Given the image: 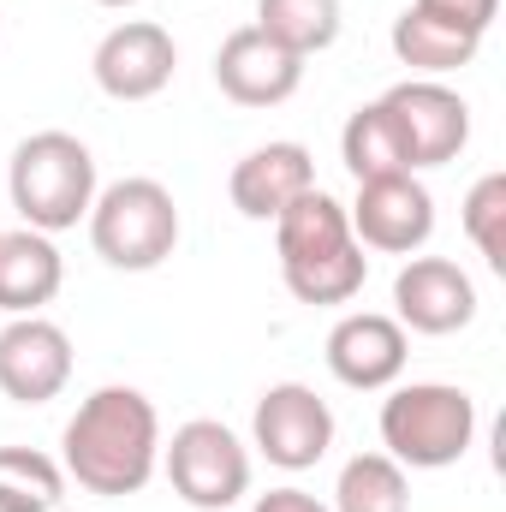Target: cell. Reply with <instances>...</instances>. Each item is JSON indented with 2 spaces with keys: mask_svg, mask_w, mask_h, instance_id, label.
Listing matches in <instances>:
<instances>
[{
  "mask_svg": "<svg viewBox=\"0 0 506 512\" xmlns=\"http://www.w3.org/2000/svg\"><path fill=\"white\" fill-rule=\"evenodd\" d=\"M60 471L108 501H126L137 489H149V477L161 471V411L143 387L108 382L90 399H78V411L66 417L60 435Z\"/></svg>",
  "mask_w": 506,
  "mask_h": 512,
  "instance_id": "6da1fadb",
  "label": "cell"
},
{
  "mask_svg": "<svg viewBox=\"0 0 506 512\" xmlns=\"http://www.w3.org/2000/svg\"><path fill=\"white\" fill-rule=\"evenodd\" d=\"M96 191H102L96 185V155L72 131H30L6 161V197H12L18 221L48 233V239L78 227L90 215Z\"/></svg>",
  "mask_w": 506,
  "mask_h": 512,
  "instance_id": "7a4b0ae2",
  "label": "cell"
},
{
  "mask_svg": "<svg viewBox=\"0 0 506 512\" xmlns=\"http://www.w3.org/2000/svg\"><path fill=\"white\" fill-rule=\"evenodd\" d=\"M477 441V399L453 382H405L381 399V453L405 471H447Z\"/></svg>",
  "mask_w": 506,
  "mask_h": 512,
  "instance_id": "3957f363",
  "label": "cell"
},
{
  "mask_svg": "<svg viewBox=\"0 0 506 512\" xmlns=\"http://www.w3.org/2000/svg\"><path fill=\"white\" fill-rule=\"evenodd\" d=\"M84 221H90L96 256H102L108 268H126V274L161 268L167 256L179 251V233H185L173 191H167L161 179H143V173L114 179L108 191H96V203H90Z\"/></svg>",
  "mask_w": 506,
  "mask_h": 512,
  "instance_id": "277c9868",
  "label": "cell"
},
{
  "mask_svg": "<svg viewBox=\"0 0 506 512\" xmlns=\"http://www.w3.org/2000/svg\"><path fill=\"white\" fill-rule=\"evenodd\" d=\"M161 471L173 495L197 512H227L251 495V447L221 417H191L161 441Z\"/></svg>",
  "mask_w": 506,
  "mask_h": 512,
  "instance_id": "5b68a950",
  "label": "cell"
},
{
  "mask_svg": "<svg viewBox=\"0 0 506 512\" xmlns=\"http://www.w3.org/2000/svg\"><path fill=\"white\" fill-rule=\"evenodd\" d=\"M381 108H387V120L399 131V143H405L411 173L447 167L471 143V102L453 84H441V78H405V84H393L381 96Z\"/></svg>",
  "mask_w": 506,
  "mask_h": 512,
  "instance_id": "8992f818",
  "label": "cell"
},
{
  "mask_svg": "<svg viewBox=\"0 0 506 512\" xmlns=\"http://www.w3.org/2000/svg\"><path fill=\"white\" fill-rule=\"evenodd\" d=\"M251 447L268 465H280V471L322 465L328 447H334V411H328V399L304 382L262 387V399H256V411H251Z\"/></svg>",
  "mask_w": 506,
  "mask_h": 512,
  "instance_id": "52a82bcc",
  "label": "cell"
},
{
  "mask_svg": "<svg viewBox=\"0 0 506 512\" xmlns=\"http://www.w3.org/2000/svg\"><path fill=\"white\" fill-rule=\"evenodd\" d=\"M352 239L364 251L381 256H417L429 239H435V197L417 173H387V179H364L352 209Z\"/></svg>",
  "mask_w": 506,
  "mask_h": 512,
  "instance_id": "ba28073f",
  "label": "cell"
},
{
  "mask_svg": "<svg viewBox=\"0 0 506 512\" xmlns=\"http://www.w3.org/2000/svg\"><path fill=\"white\" fill-rule=\"evenodd\" d=\"M393 322L405 334L447 340L477 322V280L453 256H405L393 274Z\"/></svg>",
  "mask_w": 506,
  "mask_h": 512,
  "instance_id": "9c48e42d",
  "label": "cell"
},
{
  "mask_svg": "<svg viewBox=\"0 0 506 512\" xmlns=\"http://www.w3.org/2000/svg\"><path fill=\"white\" fill-rule=\"evenodd\" d=\"M173 66H179V42L173 30H161L155 18H126L114 24L96 54H90V72H96V90L114 96V102H149L173 84Z\"/></svg>",
  "mask_w": 506,
  "mask_h": 512,
  "instance_id": "30bf717a",
  "label": "cell"
},
{
  "mask_svg": "<svg viewBox=\"0 0 506 512\" xmlns=\"http://www.w3.org/2000/svg\"><path fill=\"white\" fill-rule=\"evenodd\" d=\"M334 382L352 387V393H387L405 376V358H411V334L387 316V310H352L328 328V346H322Z\"/></svg>",
  "mask_w": 506,
  "mask_h": 512,
  "instance_id": "8fae6325",
  "label": "cell"
},
{
  "mask_svg": "<svg viewBox=\"0 0 506 512\" xmlns=\"http://www.w3.org/2000/svg\"><path fill=\"white\" fill-rule=\"evenodd\" d=\"M72 382V334L48 316H12L0 328V393L12 405H48Z\"/></svg>",
  "mask_w": 506,
  "mask_h": 512,
  "instance_id": "7c38bea8",
  "label": "cell"
},
{
  "mask_svg": "<svg viewBox=\"0 0 506 512\" xmlns=\"http://www.w3.org/2000/svg\"><path fill=\"white\" fill-rule=\"evenodd\" d=\"M215 84H221V96L239 102V108H280V102L298 96L304 60L286 54L274 36H262L256 24H245V30H233V36L215 48Z\"/></svg>",
  "mask_w": 506,
  "mask_h": 512,
  "instance_id": "4fadbf2b",
  "label": "cell"
},
{
  "mask_svg": "<svg viewBox=\"0 0 506 512\" xmlns=\"http://www.w3.org/2000/svg\"><path fill=\"white\" fill-rule=\"evenodd\" d=\"M310 185H316L310 149L292 143V137H274V143H256L251 155L233 167L227 197H233V209H239L245 221H274V215H280L292 197H304Z\"/></svg>",
  "mask_w": 506,
  "mask_h": 512,
  "instance_id": "5bb4252c",
  "label": "cell"
},
{
  "mask_svg": "<svg viewBox=\"0 0 506 512\" xmlns=\"http://www.w3.org/2000/svg\"><path fill=\"white\" fill-rule=\"evenodd\" d=\"M60 286H66V256L48 233L36 227L0 233V310L6 316H42V304H54Z\"/></svg>",
  "mask_w": 506,
  "mask_h": 512,
  "instance_id": "9a60e30c",
  "label": "cell"
},
{
  "mask_svg": "<svg viewBox=\"0 0 506 512\" xmlns=\"http://www.w3.org/2000/svg\"><path fill=\"white\" fill-rule=\"evenodd\" d=\"M387 42H393L399 66H411V78H447V72L471 66L477 48H483V36H471V30H459V24H447V18H435L423 6H405L393 18Z\"/></svg>",
  "mask_w": 506,
  "mask_h": 512,
  "instance_id": "2e32d148",
  "label": "cell"
},
{
  "mask_svg": "<svg viewBox=\"0 0 506 512\" xmlns=\"http://www.w3.org/2000/svg\"><path fill=\"white\" fill-rule=\"evenodd\" d=\"M352 245V221H346V203L328 197L322 185H310L304 197H292L280 215H274V251H280V268L292 262H310V256H328Z\"/></svg>",
  "mask_w": 506,
  "mask_h": 512,
  "instance_id": "e0dca14e",
  "label": "cell"
},
{
  "mask_svg": "<svg viewBox=\"0 0 506 512\" xmlns=\"http://www.w3.org/2000/svg\"><path fill=\"white\" fill-rule=\"evenodd\" d=\"M340 24H346L340 0H256V30L274 36L298 60L334 48L340 42Z\"/></svg>",
  "mask_w": 506,
  "mask_h": 512,
  "instance_id": "ac0fdd59",
  "label": "cell"
},
{
  "mask_svg": "<svg viewBox=\"0 0 506 512\" xmlns=\"http://www.w3.org/2000/svg\"><path fill=\"white\" fill-rule=\"evenodd\" d=\"M340 161H346V173L364 185V179H387V173H411V161H405V143H399V131L387 120V108L376 102H364L346 126H340Z\"/></svg>",
  "mask_w": 506,
  "mask_h": 512,
  "instance_id": "d6986e66",
  "label": "cell"
},
{
  "mask_svg": "<svg viewBox=\"0 0 506 512\" xmlns=\"http://www.w3.org/2000/svg\"><path fill=\"white\" fill-rule=\"evenodd\" d=\"M334 512H411V477L387 453H358L340 465Z\"/></svg>",
  "mask_w": 506,
  "mask_h": 512,
  "instance_id": "ffe728a7",
  "label": "cell"
},
{
  "mask_svg": "<svg viewBox=\"0 0 506 512\" xmlns=\"http://www.w3.org/2000/svg\"><path fill=\"white\" fill-rule=\"evenodd\" d=\"M280 280H286V292L298 304H352L364 292V280H370V256L352 239V245H340V251H328V256L280 268Z\"/></svg>",
  "mask_w": 506,
  "mask_h": 512,
  "instance_id": "44dd1931",
  "label": "cell"
},
{
  "mask_svg": "<svg viewBox=\"0 0 506 512\" xmlns=\"http://www.w3.org/2000/svg\"><path fill=\"white\" fill-rule=\"evenodd\" d=\"M66 471L42 447H0V512H60Z\"/></svg>",
  "mask_w": 506,
  "mask_h": 512,
  "instance_id": "7402d4cb",
  "label": "cell"
},
{
  "mask_svg": "<svg viewBox=\"0 0 506 512\" xmlns=\"http://www.w3.org/2000/svg\"><path fill=\"white\" fill-rule=\"evenodd\" d=\"M465 239L477 245V256L506 274V173H483L465 197Z\"/></svg>",
  "mask_w": 506,
  "mask_h": 512,
  "instance_id": "603a6c76",
  "label": "cell"
},
{
  "mask_svg": "<svg viewBox=\"0 0 506 512\" xmlns=\"http://www.w3.org/2000/svg\"><path fill=\"white\" fill-rule=\"evenodd\" d=\"M411 6H423V12H435V18H447L471 36H489L495 18H501V0H411Z\"/></svg>",
  "mask_w": 506,
  "mask_h": 512,
  "instance_id": "cb8c5ba5",
  "label": "cell"
},
{
  "mask_svg": "<svg viewBox=\"0 0 506 512\" xmlns=\"http://www.w3.org/2000/svg\"><path fill=\"white\" fill-rule=\"evenodd\" d=\"M251 512H334V507H328V501H316L310 489H292V483H286V489H268V495H256Z\"/></svg>",
  "mask_w": 506,
  "mask_h": 512,
  "instance_id": "d4e9b609",
  "label": "cell"
},
{
  "mask_svg": "<svg viewBox=\"0 0 506 512\" xmlns=\"http://www.w3.org/2000/svg\"><path fill=\"white\" fill-rule=\"evenodd\" d=\"M96 6H114V12H126V6H137V0H96Z\"/></svg>",
  "mask_w": 506,
  "mask_h": 512,
  "instance_id": "484cf974",
  "label": "cell"
},
{
  "mask_svg": "<svg viewBox=\"0 0 506 512\" xmlns=\"http://www.w3.org/2000/svg\"><path fill=\"white\" fill-rule=\"evenodd\" d=\"M60 512H66V507H60Z\"/></svg>",
  "mask_w": 506,
  "mask_h": 512,
  "instance_id": "4316f807",
  "label": "cell"
}]
</instances>
